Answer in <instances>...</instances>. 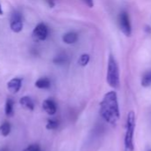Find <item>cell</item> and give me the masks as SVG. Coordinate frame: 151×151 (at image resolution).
Returning a JSON list of instances; mask_svg holds the SVG:
<instances>
[{
	"instance_id": "cell-7",
	"label": "cell",
	"mask_w": 151,
	"mask_h": 151,
	"mask_svg": "<svg viewBox=\"0 0 151 151\" xmlns=\"http://www.w3.org/2000/svg\"><path fill=\"white\" fill-rule=\"evenodd\" d=\"M22 84V80L20 78H12L7 83V88L12 94H16L20 91Z\"/></svg>"
},
{
	"instance_id": "cell-20",
	"label": "cell",
	"mask_w": 151,
	"mask_h": 151,
	"mask_svg": "<svg viewBox=\"0 0 151 151\" xmlns=\"http://www.w3.org/2000/svg\"><path fill=\"white\" fill-rule=\"evenodd\" d=\"M3 14V10H2V6H1V4H0V15Z\"/></svg>"
},
{
	"instance_id": "cell-2",
	"label": "cell",
	"mask_w": 151,
	"mask_h": 151,
	"mask_svg": "<svg viewBox=\"0 0 151 151\" xmlns=\"http://www.w3.org/2000/svg\"><path fill=\"white\" fill-rule=\"evenodd\" d=\"M136 126L135 112L131 111L127 115L126 119V132L124 138V150L125 151L134 150V131Z\"/></svg>"
},
{
	"instance_id": "cell-16",
	"label": "cell",
	"mask_w": 151,
	"mask_h": 151,
	"mask_svg": "<svg viewBox=\"0 0 151 151\" xmlns=\"http://www.w3.org/2000/svg\"><path fill=\"white\" fill-rule=\"evenodd\" d=\"M66 60H67L66 55H65L64 53H60L58 56H56V57L53 58V63H54V64H59V65H61V64L65 63Z\"/></svg>"
},
{
	"instance_id": "cell-5",
	"label": "cell",
	"mask_w": 151,
	"mask_h": 151,
	"mask_svg": "<svg viewBox=\"0 0 151 151\" xmlns=\"http://www.w3.org/2000/svg\"><path fill=\"white\" fill-rule=\"evenodd\" d=\"M48 35H49L48 27L43 22L38 23L35 27V28L33 29V32H32V37L36 42L44 41L47 38Z\"/></svg>"
},
{
	"instance_id": "cell-22",
	"label": "cell",
	"mask_w": 151,
	"mask_h": 151,
	"mask_svg": "<svg viewBox=\"0 0 151 151\" xmlns=\"http://www.w3.org/2000/svg\"><path fill=\"white\" fill-rule=\"evenodd\" d=\"M150 151H151V150H150Z\"/></svg>"
},
{
	"instance_id": "cell-11",
	"label": "cell",
	"mask_w": 151,
	"mask_h": 151,
	"mask_svg": "<svg viewBox=\"0 0 151 151\" xmlns=\"http://www.w3.org/2000/svg\"><path fill=\"white\" fill-rule=\"evenodd\" d=\"M20 105L29 111H33L34 110V102L33 100L29 97V96H23L20 99Z\"/></svg>"
},
{
	"instance_id": "cell-9",
	"label": "cell",
	"mask_w": 151,
	"mask_h": 151,
	"mask_svg": "<svg viewBox=\"0 0 151 151\" xmlns=\"http://www.w3.org/2000/svg\"><path fill=\"white\" fill-rule=\"evenodd\" d=\"M78 40V35L76 32H68L62 36V41L66 44H74Z\"/></svg>"
},
{
	"instance_id": "cell-21",
	"label": "cell",
	"mask_w": 151,
	"mask_h": 151,
	"mask_svg": "<svg viewBox=\"0 0 151 151\" xmlns=\"http://www.w3.org/2000/svg\"><path fill=\"white\" fill-rule=\"evenodd\" d=\"M0 151H7V149L6 148H1Z\"/></svg>"
},
{
	"instance_id": "cell-10",
	"label": "cell",
	"mask_w": 151,
	"mask_h": 151,
	"mask_svg": "<svg viewBox=\"0 0 151 151\" xmlns=\"http://www.w3.org/2000/svg\"><path fill=\"white\" fill-rule=\"evenodd\" d=\"M35 86L40 89H46L51 87V81L47 77H42L35 82Z\"/></svg>"
},
{
	"instance_id": "cell-1",
	"label": "cell",
	"mask_w": 151,
	"mask_h": 151,
	"mask_svg": "<svg viewBox=\"0 0 151 151\" xmlns=\"http://www.w3.org/2000/svg\"><path fill=\"white\" fill-rule=\"evenodd\" d=\"M100 113L102 119L111 126H116L120 119V111L117 92L109 91L105 94L100 104Z\"/></svg>"
},
{
	"instance_id": "cell-13",
	"label": "cell",
	"mask_w": 151,
	"mask_h": 151,
	"mask_svg": "<svg viewBox=\"0 0 151 151\" xmlns=\"http://www.w3.org/2000/svg\"><path fill=\"white\" fill-rule=\"evenodd\" d=\"M11 132V125L8 122H4L0 126V134L2 136H7Z\"/></svg>"
},
{
	"instance_id": "cell-12",
	"label": "cell",
	"mask_w": 151,
	"mask_h": 151,
	"mask_svg": "<svg viewBox=\"0 0 151 151\" xmlns=\"http://www.w3.org/2000/svg\"><path fill=\"white\" fill-rule=\"evenodd\" d=\"M13 106L14 102L12 98H7L4 105V113L7 117H12L13 115Z\"/></svg>"
},
{
	"instance_id": "cell-14",
	"label": "cell",
	"mask_w": 151,
	"mask_h": 151,
	"mask_svg": "<svg viewBox=\"0 0 151 151\" xmlns=\"http://www.w3.org/2000/svg\"><path fill=\"white\" fill-rule=\"evenodd\" d=\"M142 85L144 88H148L151 86V70L148 71L142 79Z\"/></svg>"
},
{
	"instance_id": "cell-17",
	"label": "cell",
	"mask_w": 151,
	"mask_h": 151,
	"mask_svg": "<svg viewBox=\"0 0 151 151\" xmlns=\"http://www.w3.org/2000/svg\"><path fill=\"white\" fill-rule=\"evenodd\" d=\"M59 127V122L56 119H49L46 124V129L48 130H54Z\"/></svg>"
},
{
	"instance_id": "cell-6",
	"label": "cell",
	"mask_w": 151,
	"mask_h": 151,
	"mask_svg": "<svg viewBox=\"0 0 151 151\" xmlns=\"http://www.w3.org/2000/svg\"><path fill=\"white\" fill-rule=\"evenodd\" d=\"M10 27L12 32L20 33L23 28V19L22 15L19 12H15L12 14L11 21H10Z\"/></svg>"
},
{
	"instance_id": "cell-4",
	"label": "cell",
	"mask_w": 151,
	"mask_h": 151,
	"mask_svg": "<svg viewBox=\"0 0 151 151\" xmlns=\"http://www.w3.org/2000/svg\"><path fill=\"white\" fill-rule=\"evenodd\" d=\"M118 25L122 33L126 35L130 36L132 35V24L129 18V15L126 12H121L118 16Z\"/></svg>"
},
{
	"instance_id": "cell-8",
	"label": "cell",
	"mask_w": 151,
	"mask_h": 151,
	"mask_svg": "<svg viewBox=\"0 0 151 151\" xmlns=\"http://www.w3.org/2000/svg\"><path fill=\"white\" fill-rule=\"evenodd\" d=\"M43 109L44 111L50 116H53L57 111V106L53 100L46 99L43 102Z\"/></svg>"
},
{
	"instance_id": "cell-19",
	"label": "cell",
	"mask_w": 151,
	"mask_h": 151,
	"mask_svg": "<svg viewBox=\"0 0 151 151\" xmlns=\"http://www.w3.org/2000/svg\"><path fill=\"white\" fill-rule=\"evenodd\" d=\"M85 4H86V5H88L90 8H92L93 6V0H83Z\"/></svg>"
},
{
	"instance_id": "cell-15",
	"label": "cell",
	"mask_w": 151,
	"mask_h": 151,
	"mask_svg": "<svg viewBox=\"0 0 151 151\" xmlns=\"http://www.w3.org/2000/svg\"><path fill=\"white\" fill-rule=\"evenodd\" d=\"M89 61H90V56L88 54L85 53V54H82L80 56V58L78 59V64L81 66H86L88 65Z\"/></svg>"
},
{
	"instance_id": "cell-18",
	"label": "cell",
	"mask_w": 151,
	"mask_h": 151,
	"mask_svg": "<svg viewBox=\"0 0 151 151\" xmlns=\"http://www.w3.org/2000/svg\"><path fill=\"white\" fill-rule=\"evenodd\" d=\"M24 151H42L41 148L39 147L38 144H31L29 146H28Z\"/></svg>"
},
{
	"instance_id": "cell-3",
	"label": "cell",
	"mask_w": 151,
	"mask_h": 151,
	"mask_svg": "<svg viewBox=\"0 0 151 151\" xmlns=\"http://www.w3.org/2000/svg\"><path fill=\"white\" fill-rule=\"evenodd\" d=\"M107 82L113 88H117L120 84V74L119 67L115 58L110 55L108 61V69H107Z\"/></svg>"
}]
</instances>
